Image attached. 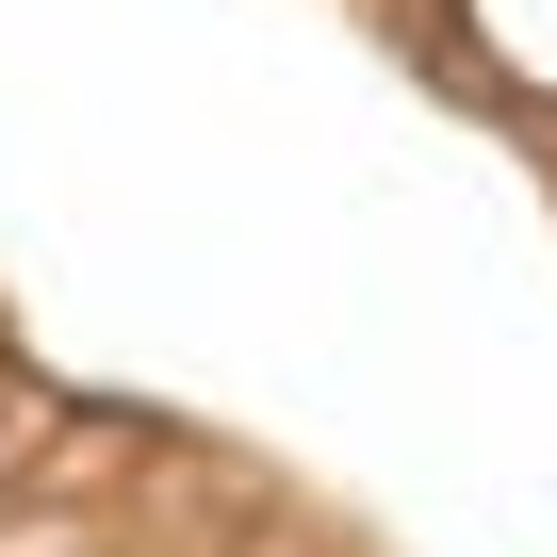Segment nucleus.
I'll use <instances>...</instances> for the list:
<instances>
[{
	"instance_id": "2",
	"label": "nucleus",
	"mask_w": 557,
	"mask_h": 557,
	"mask_svg": "<svg viewBox=\"0 0 557 557\" xmlns=\"http://www.w3.org/2000/svg\"><path fill=\"white\" fill-rule=\"evenodd\" d=\"M66 557H115V541H66Z\"/></svg>"
},
{
	"instance_id": "1",
	"label": "nucleus",
	"mask_w": 557,
	"mask_h": 557,
	"mask_svg": "<svg viewBox=\"0 0 557 557\" xmlns=\"http://www.w3.org/2000/svg\"><path fill=\"white\" fill-rule=\"evenodd\" d=\"M426 50H443L492 115L557 132V0H426Z\"/></svg>"
}]
</instances>
